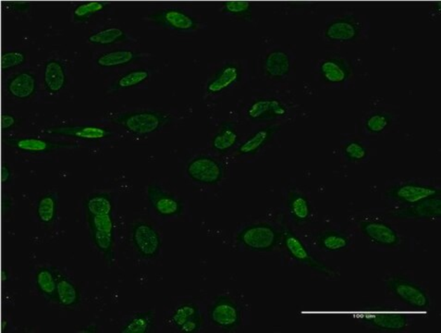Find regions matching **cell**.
<instances>
[{
    "label": "cell",
    "mask_w": 441,
    "mask_h": 333,
    "mask_svg": "<svg viewBox=\"0 0 441 333\" xmlns=\"http://www.w3.org/2000/svg\"><path fill=\"white\" fill-rule=\"evenodd\" d=\"M367 25L361 16L353 13L339 14L327 20L324 39L332 44H353L367 34Z\"/></svg>",
    "instance_id": "6da1fadb"
},
{
    "label": "cell",
    "mask_w": 441,
    "mask_h": 333,
    "mask_svg": "<svg viewBox=\"0 0 441 333\" xmlns=\"http://www.w3.org/2000/svg\"><path fill=\"white\" fill-rule=\"evenodd\" d=\"M168 113L154 111H136L112 116L113 123L135 136H147L158 132L170 123Z\"/></svg>",
    "instance_id": "7a4b0ae2"
},
{
    "label": "cell",
    "mask_w": 441,
    "mask_h": 333,
    "mask_svg": "<svg viewBox=\"0 0 441 333\" xmlns=\"http://www.w3.org/2000/svg\"><path fill=\"white\" fill-rule=\"evenodd\" d=\"M147 21L156 27L187 34L194 33L200 28L199 20L189 11L174 6L156 8L147 15Z\"/></svg>",
    "instance_id": "3957f363"
},
{
    "label": "cell",
    "mask_w": 441,
    "mask_h": 333,
    "mask_svg": "<svg viewBox=\"0 0 441 333\" xmlns=\"http://www.w3.org/2000/svg\"><path fill=\"white\" fill-rule=\"evenodd\" d=\"M385 196L398 205H412L440 196V190L428 182H400L388 188Z\"/></svg>",
    "instance_id": "277c9868"
},
{
    "label": "cell",
    "mask_w": 441,
    "mask_h": 333,
    "mask_svg": "<svg viewBox=\"0 0 441 333\" xmlns=\"http://www.w3.org/2000/svg\"><path fill=\"white\" fill-rule=\"evenodd\" d=\"M387 288L400 302L410 306L414 311H426L430 306V299L425 290L402 278H391Z\"/></svg>",
    "instance_id": "5b68a950"
},
{
    "label": "cell",
    "mask_w": 441,
    "mask_h": 333,
    "mask_svg": "<svg viewBox=\"0 0 441 333\" xmlns=\"http://www.w3.org/2000/svg\"><path fill=\"white\" fill-rule=\"evenodd\" d=\"M238 240L252 251L266 252L277 245L280 234L271 225L259 223L243 229Z\"/></svg>",
    "instance_id": "8992f818"
},
{
    "label": "cell",
    "mask_w": 441,
    "mask_h": 333,
    "mask_svg": "<svg viewBox=\"0 0 441 333\" xmlns=\"http://www.w3.org/2000/svg\"><path fill=\"white\" fill-rule=\"evenodd\" d=\"M133 245L143 259H156L161 253L162 241L161 234L149 223L139 222L133 226L130 231Z\"/></svg>",
    "instance_id": "52a82bcc"
},
{
    "label": "cell",
    "mask_w": 441,
    "mask_h": 333,
    "mask_svg": "<svg viewBox=\"0 0 441 333\" xmlns=\"http://www.w3.org/2000/svg\"><path fill=\"white\" fill-rule=\"evenodd\" d=\"M187 175L197 184L215 185L219 184L224 175V168L216 158L199 156L189 162Z\"/></svg>",
    "instance_id": "ba28073f"
},
{
    "label": "cell",
    "mask_w": 441,
    "mask_h": 333,
    "mask_svg": "<svg viewBox=\"0 0 441 333\" xmlns=\"http://www.w3.org/2000/svg\"><path fill=\"white\" fill-rule=\"evenodd\" d=\"M319 81L326 86L346 85L353 75L352 65L341 57H327L318 62L316 68Z\"/></svg>",
    "instance_id": "9c48e42d"
},
{
    "label": "cell",
    "mask_w": 441,
    "mask_h": 333,
    "mask_svg": "<svg viewBox=\"0 0 441 333\" xmlns=\"http://www.w3.org/2000/svg\"><path fill=\"white\" fill-rule=\"evenodd\" d=\"M147 199L153 210L165 218L181 215L184 211L182 200L156 184L148 185Z\"/></svg>",
    "instance_id": "30bf717a"
},
{
    "label": "cell",
    "mask_w": 441,
    "mask_h": 333,
    "mask_svg": "<svg viewBox=\"0 0 441 333\" xmlns=\"http://www.w3.org/2000/svg\"><path fill=\"white\" fill-rule=\"evenodd\" d=\"M261 69L266 79L281 82L288 79L291 75L294 62L288 51L283 48H275L264 57Z\"/></svg>",
    "instance_id": "8fae6325"
},
{
    "label": "cell",
    "mask_w": 441,
    "mask_h": 333,
    "mask_svg": "<svg viewBox=\"0 0 441 333\" xmlns=\"http://www.w3.org/2000/svg\"><path fill=\"white\" fill-rule=\"evenodd\" d=\"M441 213L440 196L429 198L416 205H398L393 210V215L407 221H435Z\"/></svg>",
    "instance_id": "7c38bea8"
},
{
    "label": "cell",
    "mask_w": 441,
    "mask_h": 333,
    "mask_svg": "<svg viewBox=\"0 0 441 333\" xmlns=\"http://www.w3.org/2000/svg\"><path fill=\"white\" fill-rule=\"evenodd\" d=\"M211 322L223 329L237 328L240 323V312L236 304L230 298H217L210 311Z\"/></svg>",
    "instance_id": "4fadbf2b"
},
{
    "label": "cell",
    "mask_w": 441,
    "mask_h": 333,
    "mask_svg": "<svg viewBox=\"0 0 441 333\" xmlns=\"http://www.w3.org/2000/svg\"><path fill=\"white\" fill-rule=\"evenodd\" d=\"M243 77V69L238 63L230 62L225 63L208 82L207 92L208 95H219L230 91L239 85Z\"/></svg>",
    "instance_id": "5bb4252c"
},
{
    "label": "cell",
    "mask_w": 441,
    "mask_h": 333,
    "mask_svg": "<svg viewBox=\"0 0 441 333\" xmlns=\"http://www.w3.org/2000/svg\"><path fill=\"white\" fill-rule=\"evenodd\" d=\"M46 132L50 135L81 139L84 141H100L112 135V132L106 127L95 125H60L46 128Z\"/></svg>",
    "instance_id": "9a60e30c"
},
{
    "label": "cell",
    "mask_w": 441,
    "mask_h": 333,
    "mask_svg": "<svg viewBox=\"0 0 441 333\" xmlns=\"http://www.w3.org/2000/svg\"><path fill=\"white\" fill-rule=\"evenodd\" d=\"M252 121L272 120L283 118L288 114L285 104L278 98L266 97L254 100L246 111Z\"/></svg>",
    "instance_id": "2e32d148"
},
{
    "label": "cell",
    "mask_w": 441,
    "mask_h": 333,
    "mask_svg": "<svg viewBox=\"0 0 441 333\" xmlns=\"http://www.w3.org/2000/svg\"><path fill=\"white\" fill-rule=\"evenodd\" d=\"M361 231L365 236L374 244L393 247L400 243L397 231L390 224L381 221H367L361 224Z\"/></svg>",
    "instance_id": "e0dca14e"
},
{
    "label": "cell",
    "mask_w": 441,
    "mask_h": 333,
    "mask_svg": "<svg viewBox=\"0 0 441 333\" xmlns=\"http://www.w3.org/2000/svg\"><path fill=\"white\" fill-rule=\"evenodd\" d=\"M7 143L8 146L20 151L29 153V154H43V153L50 152L60 147L74 144L69 142L52 141L49 139L37 137H11L8 139Z\"/></svg>",
    "instance_id": "ac0fdd59"
},
{
    "label": "cell",
    "mask_w": 441,
    "mask_h": 333,
    "mask_svg": "<svg viewBox=\"0 0 441 333\" xmlns=\"http://www.w3.org/2000/svg\"><path fill=\"white\" fill-rule=\"evenodd\" d=\"M367 322L379 331L399 332L407 328L409 318L402 313L384 311L370 314L367 318Z\"/></svg>",
    "instance_id": "d6986e66"
},
{
    "label": "cell",
    "mask_w": 441,
    "mask_h": 333,
    "mask_svg": "<svg viewBox=\"0 0 441 333\" xmlns=\"http://www.w3.org/2000/svg\"><path fill=\"white\" fill-rule=\"evenodd\" d=\"M283 243L287 251L291 254L292 259L311 266V268L318 269V271H325L326 269V266L322 265L321 263H319L318 260L311 256L308 249L306 247L304 243L292 231H284Z\"/></svg>",
    "instance_id": "ffe728a7"
},
{
    "label": "cell",
    "mask_w": 441,
    "mask_h": 333,
    "mask_svg": "<svg viewBox=\"0 0 441 333\" xmlns=\"http://www.w3.org/2000/svg\"><path fill=\"white\" fill-rule=\"evenodd\" d=\"M7 88L13 97L18 100H27L36 93V77L29 72H20L8 80Z\"/></svg>",
    "instance_id": "44dd1931"
},
{
    "label": "cell",
    "mask_w": 441,
    "mask_h": 333,
    "mask_svg": "<svg viewBox=\"0 0 441 333\" xmlns=\"http://www.w3.org/2000/svg\"><path fill=\"white\" fill-rule=\"evenodd\" d=\"M57 292L56 299L64 308H74L80 302L81 294L76 285L65 275L56 272Z\"/></svg>",
    "instance_id": "7402d4cb"
},
{
    "label": "cell",
    "mask_w": 441,
    "mask_h": 333,
    "mask_svg": "<svg viewBox=\"0 0 441 333\" xmlns=\"http://www.w3.org/2000/svg\"><path fill=\"white\" fill-rule=\"evenodd\" d=\"M278 130V127L276 126H269L257 130V132L252 133L250 137L246 139L245 142L240 144L238 149V153L242 156L255 154L271 141Z\"/></svg>",
    "instance_id": "603a6c76"
},
{
    "label": "cell",
    "mask_w": 441,
    "mask_h": 333,
    "mask_svg": "<svg viewBox=\"0 0 441 333\" xmlns=\"http://www.w3.org/2000/svg\"><path fill=\"white\" fill-rule=\"evenodd\" d=\"M45 88L51 94H57L65 88L66 74L62 63L57 60H49L46 64Z\"/></svg>",
    "instance_id": "cb8c5ba5"
},
{
    "label": "cell",
    "mask_w": 441,
    "mask_h": 333,
    "mask_svg": "<svg viewBox=\"0 0 441 333\" xmlns=\"http://www.w3.org/2000/svg\"><path fill=\"white\" fill-rule=\"evenodd\" d=\"M156 322V313L143 311L135 313L126 321L121 332L123 333H148L152 332Z\"/></svg>",
    "instance_id": "d4e9b609"
},
{
    "label": "cell",
    "mask_w": 441,
    "mask_h": 333,
    "mask_svg": "<svg viewBox=\"0 0 441 333\" xmlns=\"http://www.w3.org/2000/svg\"><path fill=\"white\" fill-rule=\"evenodd\" d=\"M141 57V55L132 50H115L100 55L97 64L103 68H117L130 64Z\"/></svg>",
    "instance_id": "484cf974"
},
{
    "label": "cell",
    "mask_w": 441,
    "mask_h": 333,
    "mask_svg": "<svg viewBox=\"0 0 441 333\" xmlns=\"http://www.w3.org/2000/svg\"><path fill=\"white\" fill-rule=\"evenodd\" d=\"M57 210H59V195L54 192L46 193L41 196L37 204V217L43 224H52L57 219Z\"/></svg>",
    "instance_id": "4316f807"
},
{
    "label": "cell",
    "mask_w": 441,
    "mask_h": 333,
    "mask_svg": "<svg viewBox=\"0 0 441 333\" xmlns=\"http://www.w3.org/2000/svg\"><path fill=\"white\" fill-rule=\"evenodd\" d=\"M288 208L292 218L299 222H307L311 216L312 208L309 200L296 191L289 193Z\"/></svg>",
    "instance_id": "83f0119b"
},
{
    "label": "cell",
    "mask_w": 441,
    "mask_h": 333,
    "mask_svg": "<svg viewBox=\"0 0 441 333\" xmlns=\"http://www.w3.org/2000/svg\"><path fill=\"white\" fill-rule=\"evenodd\" d=\"M393 116L391 113L384 111H373L365 116L364 118V127L365 131L371 135H381L393 124Z\"/></svg>",
    "instance_id": "f1b7e54d"
},
{
    "label": "cell",
    "mask_w": 441,
    "mask_h": 333,
    "mask_svg": "<svg viewBox=\"0 0 441 333\" xmlns=\"http://www.w3.org/2000/svg\"><path fill=\"white\" fill-rule=\"evenodd\" d=\"M220 13L237 22H250L252 20V3L229 1L222 3Z\"/></svg>",
    "instance_id": "f546056e"
},
{
    "label": "cell",
    "mask_w": 441,
    "mask_h": 333,
    "mask_svg": "<svg viewBox=\"0 0 441 333\" xmlns=\"http://www.w3.org/2000/svg\"><path fill=\"white\" fill-rule=\"evenodd\" d=\"M36 282L39 292L48 300L56 299L57 292V276L56 272L52 271L50 269H39L36 273Z\"/></svg>",
    "instance_id": "4dcf8cb0"
},
{
    "label": "cell",
    "mask_w": 441,
    "mask_h": 333,
    "mask_svg": "<svg viewBox=\"0 0 441 333\" xmlns=\"http://www.w3.org/2000/svg\"><path fill=\"white\" fill-rule=\"evenodd\" d=\"M239 140V133L233 126L225 124L220 131L214 136L212 147L219 153H227L237 144Z\"/></svg>",
    "instance_id": "1f68e13d"
},
{
    "label": "cell",
    "mask_w": 441,
    "mask_h": 333,
    "mask_svg": "<svg viewBox=\"0 0 441 333\" xmlns=\"http://www.w3.org/2000/svg\"><path fill=\"white\" fill-rule=\"evenodd\" d=\"M127 40V34L123 29L111 27L98 31L88 37V42L93 45L107 46L117 44Z\"/></svg>",
    "instance_id": "d6a6232c"
},
{
    "label": "cell",
    "mask_w": 441,
    "mask_h": 333,
    "mask_svg": "<svg viewBox=\"0 0 441 333\" xmlns=\"http://www.w3.org/2000/svg\"><path fill=\"white\" fill-rule=\"evenodd\" d=\"M86 208L91 216L111 215L113 203L106 193H94L87 198Z\"/></svg>",
    "instance_id": "836d02e7"
},
{
    "label": "cell",
    "mask_w": 441,
    "mask_h": 333,
    "mask_svg": "<svg viewBox=\"0 0 441 333\" xmlns=\"http://www.w3.org/2000/svg\"><path fill=\"white\" fill-rule=\"evenodd\" d=\"M150 74L149 72L146 69H133L127 72V74L121 75L116 83H113L112 89L117 91V90H123L135 88L142 85L148 80Z\"/></svg>",
    "instance_id": "e575fe53"
},
{
    "label": "cell",
    "mask_w": 441,
    "mask_h": 333,
    "mask_svg": "<svg viewBox=\"0 0 441 333\" xmlns=\"http://www.w3.org/2000/svg\"><path fill=\"white\" fill-rule=\"evenodd\" d=\"M350 239L344 233L329 231L324 233L319 239L321 247L327 251H339L346 248L349 245Z\"/></svg>",
    "instance_id": "d590c367"
},
{
    "label": "cell",
    "mask_w": 441,
    "mask_h": 333,
    "mask_svg": "<svg viewBox=\"0 0 441 333\" xmlns=\"http://www.w3.org/2000/svg\"><path fill=\"white\" fill-rule=\"evenodd\" d=\"M198 306L194 303H185L175 309L171 315L170 323L176 328L184 325L186 321L199 315Z\"/></svg>",
    "instance_id": "8d00e7d4"
},
{
    "label": "cell",
    "mask_w": 441,
    "mask_h": 333,
    "mask_svg": "<svg viewBox=\"0 0 441 333\" xmlns=\"http://www.w3.org/2000/svg\"><path fill=\"white\" fill-rule=\"evenodd\" d=\"M107 3L100 1H89L77 6L74 11L75 22H86L94 14L102 11L107 7Z\"/></svg>",
    "instance_id": "74e56055"
},
{
    "label": "cell",
    "mask_w": 441,
    "mask_h": 333,
    "mask_svg": "<svg viewBox=\"0 0 441 333\" xmlns=\"http://www.w3.org/2000/svg\"><path fill=\"white\" fill-rule=\"evenodd\" d=\"M93 231V240L95 245L106 257H113V245H114V233H106V231Z\"/></svg>",
    "instance_id": "f35d334b"
},
{
    "label": "cell",
    "mask_w": 441,
    "mask_h": 333,
    "mask_svg": "<svg viewBox=\"0 0 441 333\" xmlns=\"http://www.w3.org/2000/svg\"><path fill=\"white\" fill-rule=\"evenodd\" d=\"M344 152L349 161L360 162L368 156V150L365 144L359 141L348 142L344 146Z\"/></svg>",
    "instance_id": "ab89813d"
},
{
    "label": "cell",
    "mask_w": 441,
    "mask_h": 333,
    "mask_svg": "<svg viewBox=\"0 0 441 333\" xmlns=\"http://www.w3.org/2000/svg\"><path fill=\"white\" fill-rule=\"evenodd\" d=\"M25 60V54L22 51L6 52L2 56V69L3 71H8V69L16 68V67L22 65Z\"/></svg>",
    "instance_id": "60d3db41"
},
{
    "label": "cell",
    "mask_w": 441,
    "mask_h": 333,
    "mask_svg": "<svg viewBox=\"0 0 441 333\" xmlns=\"http://www.w3.org/2000/svg\"><path fill=\"white\" fill-rule=\"evenodd\" d=\"M90 225L92 230L114 233V222L111 215L91 216Z\"/></svg>",
    "instance_id": "b9f144b4"
},
{
    "label": "cell",
    "mask_w": 441,
    "mask_h": 333,
    "mask_svg": "<svg viewBox=\"0 0 441 333\" xmlns=\"http://www.w3.org/2000/svg\"><path fill=\"white\" fill-rule=\"evenodd\" d=\"M203 321H204V320H203L202 315H197L196 317L186 321L184 325L179 327V332L188 333L198 332L199 329H201Z\"/></svg>",
    "instance_id": "7bdbcfd3"
},
{
    "label": "cell",
    "mask_w": 441,
    "mask_h": 333,
    "mask_svg": "<svg viewBox=\"0 0 441 333\" xmlns=\"http://www.w3.org/2000/svg\"><path fill=\"white\" fill-rule=\"evenodd\" d=\"M1 121L2 130L8 131V130L13 128V127L15 125L16 118H14L13 115L7 114V113H6V114L2 116Z\"/></svg>",
    "instance_id": "ee69618b"
},
{
    "label": "cell",
    "mask_w": 441,
    "mask_h": 333,
    "mask_svg": "<svg viewBox=\"0 0 441 333\" xmlns=\"http://www.w3.org/2000/svg\"><path fill=\"white\" fill-rule=\"evenodd\" d=\"M11 170L8 164H3L1 169V181L3 184H8L11 182Z\"/></svg>",
    "instance_id": "f6af8a7d"
},
{
    "label": "cell",
    "mask_w": 441,
    "mask_h": 333,
    "mask_svg": "<svg viewBox=\"0 0 441 333\" xmlns=\"http://www.w3.org/2000/svg\"><path fill=\"white\" fill-rule=\"evenodd\" d=\"M97 329L95 326H88L86 329H81V332H97Z\"/></svg>",
    "instance_id": "bcb514c9"
}]
</instances>
